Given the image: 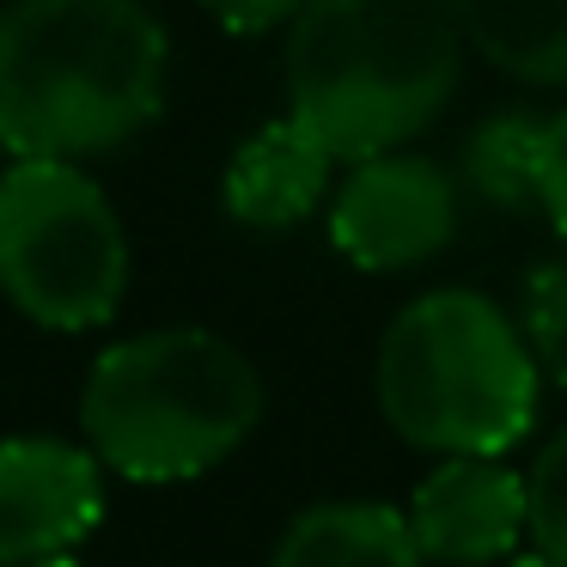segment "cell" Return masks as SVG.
Returning <instances> with one entry per match:
<instances>
[{
    "instance_id": "cell-15",
    "label": "cell",
    "mask_w": 567,
    "mask_h": 567,
    "mask_svg": "<svg viewBox=\"0 0 567 567\" xmlns=\"http://www.w3.org/2000/svg\"><path fill=\"white\" fill-rule=\"evenodd\" d=\"M537 214L567 238V111L543 116V141H537Z\"/></svg>"
},
{
    "instance_id": "cell-18",
    "label": "cell",
    "mask_w": 567,
    "mask_h": 567,
    "mask_svg": "<svg viewBox=\"0 0 567 567\" xmlns=\"http://www.w3.org/2000/svg\"><path fill=\"white\" fill-rule=\"evenodd\" d=\"M31 567H80L74 555H50V561H31Z\"/></svg>"
},
{
    "instance_id": "cell-9",
    "label": "cell",
    "mask_w": 567,
    "mask_h": 567,
    "mask_svg": "<svg viewBox=\"0 0 567 567\" xmlns=\"http://www.w3.org/2000/svg\"><path fill=\"white\" fill-rule=\"evenodd\" d=\"M336 165L342 159L287 111L281 123H262L257 135L233 153L220 202L238 226H250V233H287V226H299L306 214H318V202L336 189Z\"/></svg>"
},
{
    "instance_id": "cell-1",
    "label": "cell",
    "mask_w": 567,
    "mask_h": 567,
    "mask_svg": "<svg viewBox=\"0 0 567 567\" xmlns=\"http://www.w3.org/2000/svg\"><path fill=\"white\" fill-rule=\"evenodd\" d=\"M172 86V38L147 0H7L0 141L13 159H99L147 135Z\"/></svg>"
},
{
    "instance_id": "cell-2",
    "label": "cell",
    "mask_w": 567,
    "mask_h": 567,
    "mask_svg": "<svg viewBox=\"0 0 567 567\" xmlns=\"http://www.w3.org/2000/svg\"><path fill=\"white\" fill-rule=\"evenodd\" d=\"M452 0H311L287 25V111L342 165L427 135L464 80Z\"/></svg>"
},
{
    "instance_id": "cell-19",
    "label": "cell",
    "mask_w": 567,
    "mask_h": 567,
    "mask_svg": "<svg viewBox=\"0 0 567 567\" xmlns=\"http://www.w3.org/2000/svg\"><path fill=\"white\" fill-rule=\"evenodd\" d=\"M7 165H13V147H7V141H0V177H7Z\"/></svg>"
},
{
    "instance_id": "cell-7",
    "label": "cell",
    "mask_w": 567,
    "mask_h": 567,
    "mask_svg": "<svg viewBox=\"0 0 567 567\" xmlns=\"http://www.w3.org/2000/svg\"><path fill=\"white\" fill-rule=\"evenodd\" d=\"M104 518V464L92 445L19 433L0 440V567L74 555Z\"/></svg>"
},
{
    "instance_id": "cell-4",
    "label": "cell",
    "mask_w": 567,
    "mask_h": 567,
    "mask_svg": "<svg viewBox=\"0 0 567 567\" xmlns=\"http://www.w3.org/2000/svg\"><path fill=\"white\" fill-rule=\"evenodd\" d=\"M372 391L384 421L421 452L501 457L537 421L543 367L513 311L470 287H433L384 323Z\"/></svg>"
},
{
    "instance_id": "cell-5",
    "label": "cell",
    "mask_w": 567,
    "mask_h": 567,
    "mask_svg": "<svg viewBox=\"0 0 567 567\" xmlns=\"http://www.w3.org/2000/svg\"><path fill=\"white\" fill-rule=\"evenodd\" d=\"M128 293V226L74 159H13L0 177V299L43 330H99Z\"/></svg>"
},
{
    "instance_id": "cell-16",
    "label": "cell",
    "mask_w": 567,
    "mask_h": 567,
    "mask_svg": "<svg viewBox=\"0 0 567 567\" xmlns=\"http://www.w3.org/2000/svg\"><path fill=\"white\" fill-rule=\"evenodd\" d=\"M202 7H208V19H214L220 31L262 38V31H275V25H293L311 0H202Z\"/></svg>"
},
{
    "instance_id": "cell-3",
    "label": "cell",
    "mask_w": 567,
    "mask_h": 567,
    "mask_svg": "<svg viewBox=\"0 0 567 567\" xmlns=\"http://www.w3.org/2000/svg\"><path fill=\"white\" fill-rule=\"evenodd\" d=\"M262 372L214 330H147L104 348L80 391V433L128 482H196L262 421Z\"/></svg>"
},
{
    "instance_id": "cell-8",
    "label": "cell",
    "mask_w": 567,
    "mask_h": 567,
    "mask_svg": "<svg viewBox=\"0 0 567 567\" xmlns=\"http://www.w3.org/2000/svg\"><path fill=\"white\" fill-rule=\"evenodd\" d=\"M403 518L427 561H452V567L501 561V555L518 549V537H530L525 476L501 457H476V452L445 457L415 488Z\"/></svg>"
},
{
    "instance_id": "cell-17",
    "label": "cell",
    "mask_w": 567,
    "mask_h": 567,
    "mask_svg": "<svg viewBox=\"0 0 567 567\" xmlns=\"http://www.w3.org/2000/svg\"><path fill=\"white\" fill-rule=\"evenodd\" d=\"M513 567H561V561H549V555H543V549H530V555H518Z\"/></svg>"
},
{
    "instance_id": "cell-6",
    "label": "cell",
    "mask_w": 567,
    "mask_h": 567,
    "mask_svg": "<svg viewBox=\"0 0 567 567\" xmlns=\"http://www.w3.org/2000/svg\"><path fill=\"white\" fill-rule=\"evenodd\" d=\"M464 220V184L409 147L354 159L330 189V245L367 275H396L440 257Z\"/></svg>"
},
{
    "instance_id": "cell-13",
    "label": "cell",
    "mask_w": 567,
    "mask_h": 567,
    "mask_svg": "<svg viewBox=\"0 0 567 567\" xmlns=\"http://www.w3.org/2000/svg\"><path fill=\"white\" fill-rule=\"evenodd\" d=\"M525 518H530V543L549 561L567 567V427L530 457L525 470Z\"/></svg>"
},
{
    "instance_id": "cell-14",
    "label": "cell",
    "mask_w": 567,
    "mask_h": 567,
    "mask_svg": "<svg viewBox=\"0 0 567 567\" xmlns=\"http://www.w3.org/2000/svg\"><path fill=\"white\" fill-rule=\"evenodd\" d=\"M525 336H530V354L537 367L549 372L555 384L567 391V257L561 262H543L525 287Z\"/></svg>"
},
{
    "instance_id": "cell-11",
    "label": "cell",
    "mask_w": 567,
    "mask_h": 567,
    "mask_svg": "<svg viewBox=\"0 0 567 567\" xmlns=\"http://www.w3.org/2000/svg\"><path fill=\"white\" fill-rule=\"evenodd\" d=\"M470 50L525 86H567V0H452Z\"/></svg>"
},
{
    "instance_id": "cell-10",
    "label": "cell",
    "mask_w": 567,
    "mask_h": 567,
    "mask_svg": "<svg viewBox=\"0 0 567 567\" xmlns=\"http://www.w3.org/2000/svg\"><path fill=\"white\" fill-rule=\"evenodd\" d=\"M415 530L384 501H323L281 530L269 567H421Z\"/></svg>"
},
{
    "instance_id": "cell-12",
    "label": "cell",
    "mask_w": 567,
    "mask_h": 567,
    "mask_svg": "<svg viewBox=\"0 0 567 567\" xmlns=\"http://www.w3.org/2000/svg\"><path fill=\"white\" fill-rule=\"evenodd\" d=\"M537 141H543V116L530 111L482 116L457 147V184L501 214L537 208Z\"/></svg>"
}]
</instances>
